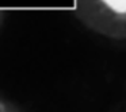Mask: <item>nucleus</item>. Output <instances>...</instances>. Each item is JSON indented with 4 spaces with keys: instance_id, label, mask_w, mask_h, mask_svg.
Segmentation results:
<instances>
[{
    "instance_id": "nucleus-1",
    "label": "nucleus",
    "mask_w": 126,
    "mask_h": 112,
    "mask_svg": "<svg viewBox=\"0 0 126 112\" xmlns=\"http://www.w3.org/2000/svg\"><path fill=\"white\" fill-rule=\"evenodd\" d=\"M75 15L88 30L126 41V0H73Z\"/></svg>"
}]
</instances>
